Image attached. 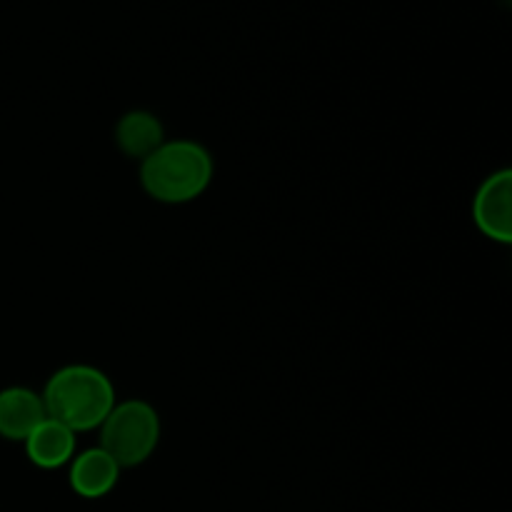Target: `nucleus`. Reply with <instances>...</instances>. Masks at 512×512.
Here are the masks:
<instances>
[{
  "label": "nucleus",
  "mask_w": 512,
  "mask_h": 512,
  "mask_svg": "<svg viewBox=\"0 0 512 512\" xmlns=\"http://www.w3.org/2000/svg\"><path fill=\"white\" fill-rule=\"evenodd\" d=\"M120 473H123V468L98 445V448L75 453V458L68 465V483L80 498L98 500L113 493Z\"/></svg>",
  "instance_id": "5"
},
{
  "label": "nucleus",
  "mask_w": 512,
  "mask_h": 512,
  "mask_svg": "<svg viewBox=\"0 0 512 512\" xmlns=\"http://www.w3.org/2000/svg\"><path fill=\"white\" fill-rule=\"evenodd\" d=\"M98 430V445L123 470L148 463L160 443L158 410L138 398L115 403Z\"/></svg>",
  "instance_id": "3"
},
{
  "label": "nucleus",
  "mask_w": 512,
  "mask_h": 512,
  "mask_svg": "<svg viewBox=\"0 0 512 512\" xmlns=\"http://www.w3.org/2000/svg\"><path fill=\"white\" fill-rule=\"evenodd\" d=\"M215 160L198 140H165L158 150L140 160V185L163 205H185L213 183Z\"/></svg>",
  "instance_id": "1"
},
{
  "label": "nucleus",
  "mask_w": 512,
  "mask_h": 512,
  "mask_svg": "<svg viewBox=\"0 0 512 512\" xmlns=\"http://www.w3.org/2000/svg\"><path fill=\"white\" fill-rule=\"evenodd\" d=\"M113 138L120 153L133 160H143L165 143V128L158 115L150 110H130L115 123Z\"/></svg>",
  "instance_id": "8"
},
{
  "label": "nucleus",
  "mask_w": 512,
  "mask_h": 512,
  "mask_svg": "<svg viewBox=\"0 0 512 512\" xmlns=\"http://www.w3.org/2000/svg\"><path fill=\"white\" fill-rule=\"evenodd\" d=\"M473 220L493 243H512V170H498L480 183L473 198Z\"/></svg>",
  "instance_id": "4"
},
{
  "label": "nucleus",
  "mask_w": 512,
  "mask_h": 512,
  "mask_svg": "<svg viewBox=\"0 0 512 512\" xmlns=\"http://www.w3.org/2000/svg\"><path fill=\"white\" fill-rule=\"evenodd\" d=\"M48 418L68 425L73 433L98 430L108 418L115 398V385L103 370L93 365H65L55 370L40 393Z\"/></svg>",
  "instance_id": "2"
},
{
  "label": "nucleus",
  "mask_w": 512,
  "mask_h": 512,
  "mask_svg": "<svg viewBox=\"0 0 512 512\" xmlns=\"http://www.w3.org/2000/svg\"><path fill=\"white\" fill-rule=\"evenodd\" d=\"M23 448L35 468L58 470L70 465V460L78 453V433H73L68 425L58 423V420L45 418L43 423L23 440Z\"/></svg>",
  "instance_id": "6"
},
{
  "label": "nucleus",
  "mask_w": 512,
  "mask_h": 512,
  "mask_svg": "<svg viewBox=\"0 0 512 512\" xmlns=\"http://www.w3.org/2000/svg\"><path fill=\"white\" fill-rule=\"evenodd\" d=\"M48 418L40 393L13 385L0 390V438L23 443L43 420Z\"/></svg>",
  "instance_id": "7"
}]
</instances>
